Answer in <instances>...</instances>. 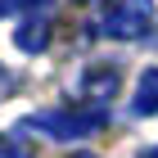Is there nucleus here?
<instances>
[{
  "label": "nucleus",
  "instance_id": "nucleus-1",
  "mask_svg": "<svg viewBox=\"0 0 158 158\" xmlns=\"http://www.w3.org/2000/svg\"><path fill=\"white\" fill-rule=\"evenodd\" d=\"M149 23H154V0H113L109 9L99 14L95 32L113 36V41H135V36L149 32Z\"/></svg>",
  "mask_w": 158,
  "mask_h": 158
},
{
  "label": "nucleus",
  "instance_id": "nucleus-3",
  "mask_svg": "<svg viewBox=\"0 0 158 158\" xmlns=\"http://www.w3.org/2000/svg\"><path fill=\"white\" fill-rule=\"evenodd\" d=\"M18 50H27V54H41L50 41V18L45 14H23V23H18Z\"/></svg>",
  "mask_w": 158,
  "mask_h": 158
},
{
  "label": "nucleus",
  "instance_id": "nucleus-7",
  "mask_svg": "<svg viewBox=\"0 0 158 158\" xmlns=\"http://www.w3.org/2000/svg\"><path fill=\"white\" fill-rule=\"evenodd\" d=\"M77 158H90V154H77Z\"/></svg>",
  "mask_w": 158,
  "mask_h": 158
},
{
  "label": "nucleus",
  "instance_id": "nucleus-2",
  "mask_svg": "<svg viewBox=\"0 0 158 158\" xmlns=\"http://www.w3.org/2000/svg\"><path fill=\"white\" fill-rule=\"evenodd\" d=\"M104 109L99 104H86V109H54V113H36L32 118V127H41L45 135H54V140H77V135H90L104 127Z\"/></svg>",
  "mask_w": 158,
  "mask_h": 158
},
{
  "label": "nucleus",
  "instance_id": "nucleus-4",
  "mask_svg": "<svg viewBox=\"0 0 158 158\" xmlns=\"http://www.w3.org/2000/svg\"><path fill=\"white\" fill-rule=\"evenodd\" d=\"M140 118H149V113H158V68H149L145 77H140V86H135V104H131Z\"/></svg>",
  "mask_w": 158,
  "mask_h": 158
},
{
  "label": "nucleus",
  "instance_id": "nucleus-6",
  "mask_svg": "<svg viewBox=\"0 0 158 158\" xmlns=\"http://www.w3.org/2000/svg\"><path fill=\"white\" fill-rule=\"evenodd\" d=\"M0 158H32V149L18 145L14 135H0Z\"/></svg>",
  "mask_w": 158,
  "mask_h": 158
},
{
  "label": "nucleus",
  "instance_id": "nucleus-5",
  "mask_svg": "<svg viewBox=\"0 0 158 158\" xmlns=\"http://www.w3.org/2000/svg\"><path fill=\"white\" fill-rule=\"evenodd\" d=\"M86 95L99 99V104H104V99H113V95H118V73H113V68H104V73H99V68H90V73H86Z\"/></svg>",
  "mask_w": 158,
  "mask_h": 158
}]
</instances>
